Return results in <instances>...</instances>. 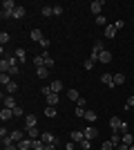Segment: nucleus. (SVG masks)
<instances>
[{
  "label": "nucleus",
  "instance_id": "nucleus-17",
  "mask_svg": "<svg viewBox=\"0 0 134 150\" xmlns=\"http://www.w3.org/2000/svg\"><path fill=\"white\" fill-rule=\"evenodd\" d=\"M116 34H119V29H116L114 25H107V27H105V38H114Z\"/></svg>",
  "mask_w": 134,
  "mask_h": 150
},
{
  "label": "nucleus",
  "instance_id": "nucleus-23",
  "mask_svg": "<svg viewBox=\"0 0 134 150\" xmlns=\"http://www.w3.org/2000/svg\"><path fill=\"white\" fill-rule=\"evenodd\" d=\"M25 7H16V9H13V18L16 20H20V18H25Z\"/></svg>",
  "mask_w": 134,
  "mask_h": 150
},
{
  "label": "nucleus",
  "instance_id": "nucleus-35",
  "mask_svg": "<svg viewBox=\"0 0 134 150\" xmlns=\"http://www.w3.org/2000/svg\"><path fill=\"white\" fill-rule=\"evenodd\" d=\"M94 63H96V61H94V58H92V56H89L87 61L83 63V67H85V69H92V67H94Z\"/></svg>",
  "mask_w": 134,
  "mask_h": 150
},
{
  "label": "nucleus",
  "instance_id": "nucleus-10",
  "mask_svg": "<svg viewBox=\"0 0 134 150\" xmlns=\"http://www.w3.org/2000/svg\"><path fill=\"white\" fill-rule=\"evenodd\" d=\"M40 56H43V63H45V67H54V58H51V54H49V52H43Z\"/></svg>",
  "mask_w": 134,
  "mask_h": 150
},
{
  "label": "nucleus",
  "instance_id": "nucleus-15",
  "mask_svg": "<svg viewBox=\"0 0 134 150\" xmlns=\"http://www.w3.org/2000/svg\"><path fill=\"white\" fill-rule=\"evenodd\" d=\"M29 36H32V40H34V43H40V40L45 38L40 29H32V34H29Z\"/></svg>",
  "mask_w": 134,
  "mask_h": 150
},
{
  "label": "nucleus",
  "instance_id": "nucleus-13",
  "mask_svg": "<svg viewBox=\"0 0 134 150\" xmlns=\"http://www.w3.org/2000/svg\"><path fill=\"white\" fill-rule=\"evenodd\" d=\"M98 61H101V63H112V52L103 50L101 54H98Z\"/></svg>",
  "mask_w": 134,
  "mask_h": 150
},
{
  "label": "nucleus",
  "instance_id": "nucleus-49",
  "mask_svg": "<svg viewBox=\"0 0 134 150\" xmlns=\"http://www.w3.org/2000/svg\"><path fill=\"white\" fill-rule=\"evenodd\" d=\"M125 108H128V110H130V108H134V96H130V99H128V103H125Z\"/></svg>",
  "mask_w": 134,
  "mask_h": 150
},
{
  "label": "nucleus",
  "instance_id": "nucleus-12",
  "mask_svg": "<svg viewBox=\"0 0 134 150\" xmlns=\"http://www.w3.org/2000/svg\"><path fill=\"white\" fill-rule=\"evenodd\" d=\"M13 56L18 58V63H25V61H27V52L22 50V47H18V50L13 52Z\"/></svg>",
  "mask_w": 134,
  "mask_h": 150
},
{
  "label": "nucleus",
  "instance_id": "nucleus-47",
  "mask_svg": "<svg viewBox=\"0 0 134 150\" xmlns=\"http://www.w3.org/2000/svg\"><path fill=\"white\" fill-rule=\"evenodd\" d=\"M40 92H43V96H49V94H51V88H49V85H45Z\"/></svg>",
  "mask_w": 134,
  "mask_h": 150
},
{
  "label": "nucleus",
  "instance_id": "nucleus-46",
  "mask_svg": "<svg viewBox=\"0 0 134 150\" xmlns=\"http://www.w3.org/2000/svg\"><path fill=\"white\" fill-rule=\"evenodd\" d=\"M114 27H116V29H119V31H121L123 27H125V20H116V23H114Z\"/></svg>",
  "mask_w": 134,
  "mask_h": 150
},
{
  "label": "nucleus",
  "instance_id": "nucleus-3",
  "mask_svg": "<svg viewBox=\"0 0 134 150\" xmlns=\"http://www.w3.org/2000/svg\"><path fill=\"white\" fill-rule=\"evenodd\" d=\"M92 13H96V16H101V9L103 7H105V2H103V0H94V2H92Z\"/></svg>",
  "mask_w": 134,
  "mask_h": 150
},
{
  "label": "nucleus",
  "instance_id": "nucleus-18",
  "mask_svg": "<svg viewBox=\"0 0 134 150\" xmlns=\"http://www.w3.org/2000/svg\"><path fill=\"white\" fill-rule=\"evenodd\" d=\"M40 139H43L45 144H56V137H54L51 132H43V134H40Z\"/></svg>",
  "mask_w": 134,
  "mask_h": 150
},
{
  "label": "nucleus",
  "instance_id": "nucleus-50",
  "mask_svg": "<svg viewBox=\"0 0 134 150\" xmlns=\"http://www.w3.org/2000/svg\"><path fill=\"white\" fill-rule=\"evenodd\" d=\"M45 150H58V146L56 144H47V146H45Z\"/></svg>",
  "mask_w": 134,
  "mask_h": 150
},
{
  "label": "nucleus",
  "instance_id": "nucleus-36",
  "mask_svg": "<svg viewBox=\"0 0 134 150\" xmlns=\"http://www.w3.org/2000/svg\"><path fill=\"white\" fill-rule=\"evenodd\" d=\"M81 148H83V150H89V148H92V141H89V139H83V141H81Z\"/></svg>",
  "mask_w": 134,
  "mask_h": 150
},
{
  "label": "nucleus",
  "instance_id": "nucleus-1",
  "mask_svg": "<svg viewBox=\"0 0 134 150\" xmlns=\"http://www.w3.org/2000/svg\"><path fill=\"white\" fill-rule=\"evenodd\" d=\"M103 50H105V47H103L101 40H94V47H92V58H94V61H98V54H101Z\"/></svg>",
  "mask_w": 134,
  "mask_h": 150
},
{
  "label": "nucleus",
  "instance_id": "nucleus-25",
  "mask_svg": "<svg viewBox=\"0 0 134 150\" xmlns=\"http://www.w3.org/2000/svg\"><path fill=\"white\" fill-rule=\"evenodd\" d=\"M49 88H51V92L60 94V92H63V83H60V81H51V85H49Z\"/></svg>",
  "mask_w": 134,
  "mask_h": 150
},
{
  "label": "nucleus",
  "instance_id": "nucleus-7",
  "mask_svg": "<svg viewBox=\"0 0 134 150\" xmlns=\"http://www.w3.org/2000/svg\"><path fill=\"white\" fill-rule=\"evenodd\" d=\"M25 132H27V137H29V139H38L40 134H43V132H40L36 125H34V128H25Z\"/></svg>",
  "mask_w": 134,
  "mask_h": 150
},
{
  "label": "nucleus",
  "instance_id": "nucleus-32",
  "mask_svg": "<svg viewBox=\"0 0 134 150\" xmlns=\"http://www.w3.org/2000/svg\"><path fill=\"white\" fill-rule=\"evenodd\" d=\"M7 92H9V94H16V92H18V83H16V81H11V83H9V85H7Z\"/></svg>",
  "mask_w": 134,
  "mask_h": 150
},
{
  "label": "nucleus",
  "instance_id": "nucleus-53",
  "mask_svg": "<svg viewBox=\"0 0 134 150\" xmlns=\"http://www.w3.org/2000/svg\"><path fill=\"white\" fill-rule=\"evenodd\" d=\"M130 150H134V144H132V146H130Z\"/></svg>",
  "mask_w": 134,
  "mask_h": 150
},
{
  "label": "nucleus",
  "instance_id": "nucleus-11",
  "mask_svg": "<svg viewBox=\"0 0 134 150\" xmlns=\"http://www.w3.org/2000/svg\"><path fill=\"white\" fill-rule=\"evenodd\" d=\"M16 2H13V0H5V2H2V11H9V13H13V9H16Z\"/></svg>",
  "mask_w": 134,
  "mask_h": 150
},
{
  "label": "nucleus",
  "instance_id": "nucleus-45",
  "mask_svg": "<svg viewBox=\"0 0 134 150\" xmlns=\"http://www.w3.org/2000/svg\"><path fill=\"white\" fill-rule=\"evenodd\" d=\"M60 13H63V7H60V5H54V16H60Z\"/></svg>",
  "mask_w": 134,
  "mask_h": 150
},
{
  "label": "nucleus",
  "instance_id": "nucleus-31",
  "mask_svg": "<svg viewBox=\"0 0 134 150\" xmlns=\"http://www.w3.org/2000/svg\"><path fill=\"white\" fill-rule=\"evenodd\" d=\"M109 141H112V146H114V148L123 144V141H121V134H116V132H112V139H109Z\"/></svg>",
  "mask_w": 134,
  "mask_h": 150
},
{
  "label": "nucleus",
  "instance_id": "nucleus-4",
  "mask_svg": "<svg viewBox=\"0 0 134 150\" xmlns=\"http://www.w3.org/2000/svg\"><path fill=\"white\" fill-rule=\"evenodd\" d=\"M83 139H85L83 130H74V132H72V134H69V141H74V144H81Z\"/></svg>",
  "mask_w": 134,
  "mask_h": 150
},
{
  "label": "nucleus",
  "instance_id": "nucleus-29",
  "mask_svg": "<svg viewBox=\"0 0 134 150\" xmlns=\"http://www.w3.org/2000/svg\"><path fill=\"white\" fill-rule=\"evenodd\" d=\"M45 146H47V144H45L43 139H34V148L32 150H45Z\"/></svg>",
  "mask_w": 134,
  "mask_h": 150
},
{
  "label": "nucleus",
  "instance_id": "nucleus-28",
  "mask_svg": "<svg viewBox=\"0 0 134 150\" xmlns=\"http://www.w3.org/2000/svg\"><path fill=\"white\" fill-rule=\"evenodd\" d=\"M121 141H123V144H128V146H132L134 144V134H130V132H128V134H121Z\"/></svg>",
  "mask_w": 134,
  "mask_h": 150
},
{
  "label": "nucleus",
  "instance_id": "nucleus-16",
  "mask_svg": "<svg viewBox=\"0 0 134 150\" xmlns=\"http://www.w3.org/2000/svg\"><path fill=\"white\" fill-rule=\"evenodd\" d=\"M36 74H38V79H49V67H36Z\"/></svg>",
  "mask_w": 134,
  "mask_h": 150
},
{
  "label": "nucleus",
  "instance_id": "nucleus-8",
  "mask_svg": "<svg viewBox=\"0 0 134 150\" xmlns=\"http://www.w3.org/2000/svg\"><path fill=\"white\" fill-rule=\"evenodd\" d=\"M121 123H123V121L119 119V117H112V119H109V128H112V132H119V130H121Z\"/></svg>",
  "mask_w": 134,
  "mask_h": 150
},
{
  "label": "nucleus",
  "instance_id": "nucleus-51",
  "mask_svg": "<svg viewBox=\"0 0 134 150\" xmlns=\"http://www.w3.org/2000/svg\"><path fill=\"white\" fill-rule=\"evenodd\" d=\"M65 150H76V148H74V141H69V144L65 146Z\"/></svg>",
  "mask_w": 134,
  "mask_h": 150
},
{
  "label": "nucleus",
  "instance_id": "nucleus-39",
  "mask_svg": "<svg viewBox=\"0 0 134 150\" xmlns=\"http://www.w3.org/2000/svg\"><path fill=\"white\" fill-rule=\"evenodd\" d=\"M34 63H36V67H43V65H45V63H43V56H40V54H38V56H34Z\"/></svg>",
  "mask_w": 134,
  "mask_h": 150
},
{
  "label": "nucleus",
  "instance_id": "nucleus-2",
  "mask_svg": "<svg viewBox=\"0 0 134 150\" xmlns=\"http://www.w3.org/2000/svg\"><path fill=\"white\" fill-rule=\"evenodd\" d=\"M16 146H18V150H32L34 148V139L27 137V139H22V141H18Z\"/></svg>",
  "mask_w": 134,
  "mask_h": 150
},
{
  "label": "nucleus",
  "instance_id": "nucleus-27",
  "mask_svg": "<svg viewBox=\"0 0 134 150\" xmlns=\"http://www.w3.org/2000/svg\"><path fill=\"white\" fill-rule=\"evenodd\" d=\"M22 132H25V130H11V139H13V144L22 141Z\"/></svg>",
  "mask_w": 134,
  "mask_h": 150
},
{
  "label": "nucleus",
  "instance_id": "nucleus-14",
  "mask_svg": "<svg viewBox=\"0 0 134 150\" xmlns=\"http://www.w3.org/2000/svg\"><path fill=\"white\" fill-rule=\"evenodd\" d=\"M36 114H25V128H34L36 125Z\"/></svg>",
  "mask_w": 134,
  "mask_h": 150
},
{
  "label": "nucleus",
  "instance_id": "nucleus-21",
  "mask_svg": "<svg viewBox=\"0 0 134 150\" xmlns=\"http://www.w3.org/2000/svg\"><path fill=\"white\" fill-rule=\"evenodd\" d=\"M85 119H87V121H89V123L94 125V121H96V119H98V114H96V112H94V110H85Z\"/></svg>",
  "mask_w": 134,
  "mask_h": 150
},
{
  "label": "nucleus",
  "instance_id": "nucleus-48",
  "mask_svg": "<svg viewBox=\"0 0 134 150\" xmlns=\"http://www.w3.org/2000/svg\"><path fill=\"white\" fill-rule=\"evenodd\" d=\"M76 105H81V108H85V110H87V101H85L83 96H81V99H78V103H76Z\"/></svg>",
  "mask_w": 134,
  "mask_h": 150
},
{
  "label": "nucleus",
  "instance_id": "nucleus-22",
  "mask_svg": "<svg viewBox=\"0 0 134 150\" xmlns=\"http://www.w3.org/2000/svg\"><path fill=\"white\" fill-rule=\"evenodd\" d=\"M40 13L43 16H54V5H43L40 7Z\"/></svg>",
  "mask_w": 134,
  "mask_h": 150
},
{
  "label": "nucleus",
  "instance_id": "nucleus-33",
  "mask_svg": "<svg viewBox=\"0 0 134 150\" xmlns=\"http://www.w3.org/2000/svg\"><path fill=\"white\" fill-rule=\"evenodd\" d=\"M123 83H125V74H121V72L114 74V85H123Z\"/></svg>",
  "mask_w": 134,
  "mask_h": 150
},
{
  "label": "nucleus",
  "instance_id": "nucleus-43",
  "mask_svg": "<svg viewBox=\"0 0 134 150\" xmlns=\"http://www.w3.org/2000/svg\"><path fill=\"white\" fill-rule=\"evenodd\" d=\"M49 43H51L49 38H43V40H40V47H43V50H47V47H49Z\"/></svg>",
  "mask_w": 134,
  "mask_h": 150
},
{
  "label": "nucleus",
  "instance_id": "nucleus-6",
  "mask_svg": "<svg viewBox=\"0 0 134 150\" xmlns=\"http://www.w3.org/2000/svg\"><path fill=\"white\" fill-rule=\"evenodd\" d=\"M83 134H85V139H89V141H92V139H94L96 134H98V130H96L94 125H87V128L83 130Z\"/></svg>",
  "mask_w": 134,
  "mask_h": 150
},
{
  "label": "nucleus",
  "instance_id": "nucleus-24",
  "mask_svg": "<svg viewBox=\"0 0 134 150\" xmlns=\"http://www.w3.org/2000/svg\"><path fill=\"white\" fill-rule=\"evenodd\" d=\"M56 114H58V110H56L54 105H47V108H45V117H49V119H54Z\"/></svg>",
  "mask_w": 134,
  "mask_h": 150
},
{
  "label": "nucleus",
  "instance_id": "nucleus-20",
  "mask_svg": "<svg viewBox=\"0 0 134 150\" xmlns=\"http://www.w3.org/2000/svg\"><path fill=\"white\" fill-rule=\"evenodd\" d=\"M45 99H47V105H54V108L58 105V94L56 92H51L49 96H45Z\"/></svg>",
  "mask_w": 134,
  "mask_h": 150
},
{
  "label": "nucleus",
  "instance_id": "nucleus-44",
  "mask_svg": "<svg viewBox=\"0 0 134 150\" xmlns=\"http://www.w3.org/2000/svg\"><path fill=\"white\" fill-rule=\"evenodd\" d=\"M13 117H22V108H20V105L13 108Z\"/></svg>",
  "mask_w": 134,
  "mask_h": 150
},
{
  "label": "nucleus",
  "instance_id": "nucleus-37",
  "mask_svg": "<svg viewBox=\"0 0 134 150\" xmlns=\"http://www.w3.org/2000/svg\"><path fill=\"white\" fill-rule=\"evenodd\" d=\"M96 25H107V18H105V16H96Z\"/></svg>",
  "mask_w": 134,
  "mask_h": 150
},
{
  "label": "nucleus",
  "instance_id": "nucleus-9",
  "mask_svg": "<svg viewBox=\"0 0 134 150\" xmlns=\"http://www.w3.org/2000/svg\"><path fill=\"white\" fill-rule=\"evenodd\" d=\"M0 119H2V123H5V121H9V119H13V110H9V108H2Z\"/></svg>",
  "mask_w": 134,
  "mask_h": 150
},
{
  "label": "nucleus",
  "instance_id": "nucleus-30",
  "mask_svg": "<svg viewBox=\"0 0 134 150\" xmlns=\"http://www.w3.org/2000/svg\"><path fill=\"white\" fill-rule=\"evenodd\" d=\"M13 79L9 74H0V83H2V88H7V85H9V83H11Z\"/></svg>",
  "mask_w": 134,
  "mask_h": 150
},
{
  "label": "nucleus",
  "instance_id": "nucleus-19",
  "mask_svg": "<svg viewBox=\"0 0 134 150\" xmlns=\"http://www.w3.org/2000/svg\"><path fill=\"white\" fill-rule=\"evenodd\" d=\"M101 83H105V85H109V88H114V76H112V74H103Z\"/></svg>",
  "mask_w": 134,
  "mask_h": 150
},
{
  "label": "nucleus",
  "instance_id": "nucleus-34",
  "mask_svg": "<svg viewBox=\"0 0 134 150\" xmlns=\"http://www.w3.org/2000/svg\"><path fill=\"white\" fill-rule=\"evenodd\" d=\"M0 139H2V146H5V148H7V146H13V139H11V134H7V137H0Z\"/></svg>",
  "mask_w": 134,
  "mask_h": 150
},
{
  "label": "nucleus",
  "instance_id": "nucleus-42",
  "mask_svg": "<svg viewBox=\"0 0 134 150\" xmlns=\"http://www.w3.org/2000/svg\"><path fill=\"white\" fill-rule=\"evenodd\" d=\"M74 114H76V117H85V108L76 105V112H74Z\"/></svg>",
  "mask_w": 134,
  "mask_h": 150
},
{
  "label": "nucleus",
  "instance_id": "nucleus-52",
  "mask_svg": "<svg viewBox=\"0 0 134 150\" xmlns=\"http://www.w3.org/2000/svg\"><path fill=\"white\" fill-rule=\"evenodd\" d=\"M5 150H18V146H16V144H13V146H7Z\"/></svg>",
  "mask_w": 134,
  "mask_h": 150
},
{
  "label": "nucleus",
  "instance_id": "nucleus-26",
  "mask_svg": "<svg viewBox=\"0 0 134 150\" xmlns=\"http://www.w3.org/2000/svg\"><path fill=\"white\" fill-rule=\"evenodd\" d=\"M67 99H69V101H74V103H78V99H81L78 90H69V92H67Z\"/></svg>",
  "mask_w": 134,
  "mask_h": 150
},
{
  "label": "nucleus",
  "instance_id": "nucleus-5",
  "mask_svg": "<svg viewBox=\"0 0 134 150\" xmlns=\"http://www.w3.org/2000/svg\"><path fill=\"white\" fill-rule=\"evenodd\" d=\"M16 105H18V103H16V99H13V96H2V108H9V110H13Z\"/></svg>",
  "mask_w": 134,
  "mask_h": 150
},
{
  "label": "nucleus",
  "instance_id": "nucleus-41",
  "mask_svg": "<svg viewBox=\"0 0 134 150\" xmlns=\"http://www.w3.org/2000/svg\"><path fill=\"white\" fill-rule=\"evenodd\" d=\"M101 150H114V146H112V141H103Z\"/></svg>",
  "mask_w": 134,
  "mask_h": 150
},
{
  "label": "nucleus",
  "instance_id": "nucleus-40",
  "mask_svg": "<svg viewBox=\"0 0 134 150\" xmlns=\"http://www.w3.org/2000/svg\"><path fill=\"white\" fill-rule=\"evenodd\" d=\"M119 132H121V134H128V132H130V125L123 121V123H121V130H119Z\"/></svg>",
  "mask_w": 134,
  "mask_h": 150
},
{
  "label": "nucleus",
  "instance_id": "nucleus-38",
  "mask_svg": "<svg viewBox=\"0 0 134 150\" xmlns=\"http://www.w3.org/2000/svg\"><path fill=\"white\" fill-rule=\"evenodd\" d=\"M0 43H2V47H5V43H9V34H7V31L0 34Z\"/></svg>",
  "mask_w": 134,
  "mask_h": 150
}]
</instances>
